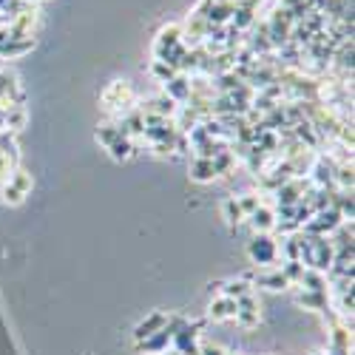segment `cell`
I'll list each match as a JSON object with an SVG mask.
<instances>
[{
    "instance_id": "6da1fadb",
    "label": "cell",
    "mask_w": 355,
    "mask_h": 355,
    "mask_svg": "<svg viewBox=\"0 0 355 355\" xmlns=\"http://www.w3.org/2000/svg\"><path fill=\"white\" fill-rule=\"evenodd\" d=\"M29 187H32V179L23 174V171H14V174L9 176V182H6V187H3V199L12 202V205H17V202L26 199Z\"/></svg>"
},
{
    "instance_id": "7a4b0ae2",
    "label": "cell",
    "mask_w": 355,
    "mask_h": 355,
    "mask_svg": "<svg viewBox=\"0 0 355 355\" xmlns=\"http://www.w3.org/2000/svg\"><path fill=\"white\" fill-rule=\"evenodd\" d=\"M207 316L213 318V321H230L233 316H236V298H227V296H216L210 301V307H207Z\"/></svg>"
},
{
    "instance_id": "3957f363",
    "label": "cell",
    "mask_w": 355,
    "mask_h": 355,
    "mask_svg": "<svg viewBox=\"0 0 355 355\" xmlns=\"http://www.w3.org/2000/svg\"><path fill=\"white\" fill-rule=\"evenodd\" d=\"M250 258H253V262H258V265H270L273 258H276V245L267 239L265 233L253 239V245H250Z\"/></svg>"
},
{
    "instance_id": "277c9868",
    "label": "cell",
    "mask_w": 355,
    "mask_h": 355,
    "mask_svg": "<svg viewBox=\"0 0 355 355\" xmlns=\"http://www.w3.org/2000/svg\"><path fill=\"white\" fill-rule=\"evenodd\" d=\"M168 327V318H165L162 313H154L148 321H142L139 327H136V333H134V338H136V344H142V341H148L151 336H156L159 329H165Z\"/></svg>"
},
{
    "instance_id": "5b68a950",
    "label": "cell",
    "mask_w": 355,
    "mask_h": 355,
    "mask_svg": "<svg viewBox=\"0 0 355 355\" xmlns=\"http://www.w3.org/2000/svg\"><path fill=\"white\" fill-rule=\"evenodd\" d=\"M250 219H253V227H256V230H262V233H265V230H270V227L276 225L273 210H270V207H262V205H258V207L250 213Z\"/></svg>"
},
{
    "instance_id": "8992f818",
    "label": "cell",
    "mask_w": 355,
    "mask_h": 355,
    "mask_svg": "<svg viewBox=\"0 0 355 355\" xmlns=\"http://www.w3.org/2000/svg\"><path fill=\"white\" fill-rule=\"evenodd\" d=\"M258 281H262L267 290H284V287L290 284V281H287V276L281 273V267H278V270H273V273H262V276H258Z\"/></svg>"
}]
</instances>
